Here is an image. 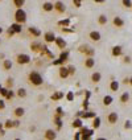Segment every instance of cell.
Returning <instances> with one entry per match:
<instances>
[{
	"instance_id": "6da1fadb",
	"label": "cell",
	"mask_w": 132,
	"mask_h": 140,
	"mask_svg": "<svg viewBox=\"0 0 132 140\" xmlns=\"http://www.w3.org/2000/svg\"><path fill=\"white\" fill-rule=\"evenodd\" d=\"M29 81L32 82L33 85H36V86H40V85H42V77L38 74L37 72H32L29 74Z\"/></svg>"
},
{
	"instance_id": "7a4b0ae2",
	"label": "cell",
	"mask_w": 132,
	"mask_h": 140,
	"mask_svg": "<svg viewBox=\"0 0 132 140\" xmlns=\"http://www.w3.org/2000/svg\"><path fill=\"white\" fill-rule=\"evenodd\" d=\"M15 19H16V21L20 22V24L25 22L27 21V13H25V11L22 8H17L16 13H15Z\"/></svg>"
},
{
	"instance_id": "3957f363",
	"label": "cell",
	"mask_w": 132,
	"mask_h": 140,
	"mask_svg": "<svg viewBox=\"0 0 132 140\" xmlns=\"http://www.w3.org/2000/svg\"><path fill=\"white\" fill-rule=\"evenodd\" d=\"M29 61H30V57L28 56V54H19L17 56V62L19 64H28Z\"/></svg>"
},
{
	"instance_id": "277c9868",
	"label": "cell",
	"mask_w": 132,
	"mask_h": 140,
	"mask_svg": "<svg viewBox=\"0 0 132 140\" xmlns=\"http://www.w3.org/2000/svg\"><path fill=\"white\" fill-rule=\"evenodd\" d=\"M118 119H119V116H118L116 112H111L110 115H108V123H111V124H115L116 122H118Z\"/></svg>"
},
{
	"instance_id": "5b68a950",
	"label": "cell",
	"mask_w": 132,
	"mask_h": 140,
	"mask_svg": "<svg viewBox=\"0 0 132 140\" xmlns=\"http://www.w3.org/2000/svg\"><path fill=\"white\" fill-rule=\"evenodd\" d=\"M45 40H46V42H53V41H56V36H54L53 32H46L45 33Z\"/></svg>"
},
{
	"instance_id": "8992f818",
	"label": "cell",
	"mask_w": 132,
	"mask_h": 140,
	"mask_svg": "<svg viewBox=\"0 0 132 140\" xmlns=\"http://www.w3.org/2000/svg\"><path fill=\"white\" fill-rule=\"evenodd\" d=\"M54 8H56L58 12H65L66 7H65V4L62 3V2H57L56 4H54Z\"/></svg>"
},
{
	"instance_id": "52a82bcc",
	"label": "cell",
	"mask_w": 132,
	"mask_h": 140,
	"mask_svg": "<svg viewBox=\"0 0 132 140\" xmlns=\"http://www.w3.org/2000/svg\"><path fill=\"white\" fill-rule=\"evenodd\" d=\"M11 29L13 30L15 33H20L22 28H21V24H20V22H15V24L11 25Z\"/></svg>"
},
{
	"instance_id": "ba28073f",
	"label": "cell",
	"mask_w": 132,
	"mask_h": 140,
	"mask_svg": "<svg viewBox=\"0 0 132 140\" xmlns=\"http://www.w3.org/2000/svg\"><path fill=\"white\" fill-rule=\"evenodd\" d=\"M90 38L92 41H99L100 40V33L97 32V30H92V32L90 33Z\"/></svg>"
},
{
	"instance_id": "9c48e42d",
	"label": "cell",
	"mask_w": 132,
	"mask_h": 140,
	"mask_svg": "<svg viewBox=\"0 0 132 140\" xmlns=\"http://www.w3.org/2000/svg\"><path fill=\"white\" fill-rule=\"evenodd\" d=\"M56 42H57V45L59 46L61 49H64L65 46H66V41L62 37H56Z\"/></svg>"
},
{
	"instance_id": "30bf717a",
	"label": "cell",
	"mask_w": 132,
	"mask_h": 140,
	"mask_svg": "<svg viewBox=\"0 0 132 140\" xmlns=\"http://www.w3.org/2000/svg\"><path fill=\"white\" fill-rule=\"evenodd\" d=\"M67 75H69V69L62 66V67L59 69V77H61V78H66Z\"/></svg>"
},
{
	"instance_id": "8fae6325",
	"label": "cell",
	"mask_w": 132,
	"mask_h": 140,
	"mask_svg": "<svg viewBox=\"0 0 132 140\" xmlns=\"http://www.w3.org/2000/svg\"><path fill=\"white\" fill-rule=\"evenodd\" d=\"M29 33L33 34V36H36V37H38V36L41 34V30L37 29V28H34V27H30V28H29Z\"/></svg>"
},
{
	"instance_id": "7c38bea8",
	"label": "cell",
	"mask_w": 132,
	"mask_h": 140,
	"mask_svg": "<svg viewBox=\"0 0 132 140\" xmlns=\"http://www.w3.org/2000/svg\"><path fill=\"white\" fill-rule=\"evenodd\" d=\"M85 65H86V67H94V66H95V60L92 58V57H90V58L86 60Z\"/></svg>"
},
{
	"instance_id": "4fadbf2b",
	"label": "cell",
	"mask_w": 132,
	"mask_h": 140,
	"mask_svg": "<svg viewBox=\"0 0 132 140\" xmlns=\"http://www.w3.org/2000/svg\"><path fill=\"white\" fill-rule=\"evenodd\" d=\"M114 24H115L116 27H118V28H120V27H123V25H124V21H123V19H122V17H118V16H116V17L114 19Z\"/></svg>"
},
{
	"instance_id": "5bb4252c",
	"label": "cell",
	"mask_w": 132,
	"mask_h": 140,
	"mask_svg": "<svg viewBox=\"0 0 132 140\" xmlns=\"http://www.w3.org/2000/svg\"><path fill=\"white\" fill-rule=\"evenodd\" d=\"M120 54H122V46H114L112 48V56L118 57Z\"/></svg>"
},
{
	"instance_id": "9a60e30c",
	"label": "cell",
	"mask_w": 132,
	"mask_h": 140,
	"mask_svg": "<svg viewBox=\"0 0 132 140\" xmlns=\"http://www.w3.org/2000/svg\"><path fill=\"white\" fill-rule=\"evenodd\" d=\"M112 100H114V99H112L111 95H106V97L103 98V104H104V106H110V104L112 103Z\"/></svg>"
},
{
	"instance_id": "2e32d148",
	"label": "cell",
	"mask_w": 132,
	"mask_h": 140,
	"mask_svg": "<svg viewBox=\"0 0 132 140\" xmlns=\"http://www.w3.org/2000/svg\"><path fill=\"white\" fill-rule=\"evenodd\" d=\"M42 8H44V11L49 12V11H53V9H54V5H53L52 3H44Z\"/></svg>"
},
{
	"instance_id": "e0dca14e",
	"label": "cell",
	"mask_w": 132,
	"mask_h": 140,
	"mask_svg": "<svg viewBox=\"0 0 132 140\" xmlns=\"http://www.w3.org/2000/svg\"><path fill=\"white\" fill-rule=\"evenodd\" d=\"M45 137L46 139H56V132L52 131V130H48L46 134H45Z\"/></svg>"
},
{
	"instance_id": "ac0fdd59",
	"label": "cell",
	"mask_w": 132,
	"mask_h": 140,
	"mask_svg": "<svg viewBox=\"0 0 132 140\" xmlns=\"http://www.w3.org/2000/svg\"><path fill=\"white\" fill-rule=\"evenodd\" d=\"M110 89H111L112 91H118V90H119V82H118V81H112L111 85H110Z\"/></svg>"
},
{
	"instance_id": "d6986e66",
	"label": "cell",
	"mask_w": 132,
	"mask_h": 140,
	"mask_svg": "<svg viewBox=\"0 0 132 140\" xmlns=\"http://www.w3.org/2000/svg\"><path fill=\"white\" fill-rule=\"evenodd\" d=\"M128 99H129V94L128 92H124V94H122V97H120V102L122 103H127Z\"/></svg>"
},
{
	"instance_id": "ffe728a7",
	"label": "cell",
	"mask_w": 132,
	"mask_h": 140,
	"mask_svg": "<svg viewBox=\"0 0 132 140\" xmlns=\"http://www.w3.org/2000/svg\"><path fill=\"white\" fill-rule=\"evenodd\" d=\"M61 98H64V92H56V94H53L52 95V99L53 100H58V99H61Z\"/></svg>"
},
{
	"instance_id": "44dd1931",
	"label": "cell",
	"mask_w": 132,
	"mask_h": 140,
	"mask_svg": "<svg viewBox=\"0 0 132 140\" xmlns=\"http://www.w3.org/2000/svg\"><path fill=\"white\" fill-rule=\"evenodd\" d=\"M41 46H42V45H41L40 42H33V44H32V46H30V48H32V50L37 52V50H40V49H41Z\"/></svg>"
},
{
	"instance_id": "7402d4cb",
	"label": "cell",
	"mask_w": 132,
	"mask_h": 140,
	"mask_svg": "<svg viewBox=\"0 0 132 140\" xmlns=\"http://www.w3.org/2000/svg\"><path fill=\"white\" fill-rule=\"evenodd\" d=\"M13 4L16 5L17 8H21V7L25 4V0H13Z\"/></svg>"
},
{
	"instance_id": "603a6c76",
	"label": "cell",
	"mask_w": 132,
	"mask_h": 140,
	"mask_svg": "<svg viewBox=\"0 0 132 140\" xmlns=\"http://www.w3.org/2000/svg\"><path fill=\"white\" fill-rule=\"evenodd\" d=\"M15 115H16V116H22V115H24V108H22V107H17L16 110H15Z\"/></svg>"
},
{
	"instance_id": "cb8c5ba5",
	"label": "cell",
	"mask_w": 132,
	"mask_h": 140,
	"mask_svg": "<svg viewBox=\"0 0 132 140\" xmlns=\"http://www.w3.org/2000/svg\"><path fill=\"white\" fill-rule=\"evenodd\" d=\"M99 126H100V118H98V116H94V123H92V127L98 128Z\"/></svg>"
},
{
	"instance_id": "d4e9b609",
	"label": "cell",
	"mask_w": 132,
	"mask_h": 140,
	"mask_svg": "<svg viewBox=\"0 0 132 140\" xmlns=\"http://www.w3.org/2000/svg\"><path fill=\"white\" fill-rule=\"evenodd\" d=\"M11 67H12V62L9 60H5L4 61V69L5 70H11Z\"/></svg>"
},
{
	"instance_id": "484cf974",
	"label": "cell",
	"mask_w": 132,
	"mask_h": 140,
	"mask_svg": "<svg viewBox=\"0 0 132 140\" xmlns=\"http://www.w3.org/2000/svg\"><path fill=\"white\" fill-rule=\"evenodd\" d=\"M85 119H87V118H94L95 116V112H83V114H81Z\"/></svg>"
},
{
	"instance_id": "4316f807",
	"label": "cell",
	"mask_w": 132,
	"mask_h": 140,
	"mask_svg": "<svg viewBox=\"0 0 132 140\" xmlns=\"http://www.w3.org/2000/svg\"><path fill=\"white\" fill-rule=\"evenodd\" d=\"M91 79L94 81V82H99L100 81V73H94L91 77Z\"/></svg>"
},
{
	"instance_id": "83f0119b",
	"label": "cell",
	"mask_w": 132,
	"mask_h": 140,
	"mask_svg": "<svg viewBox=\"0 0 132 140\" xmlns=\"http://www.w3.org/2000/svg\"><path fill=\"white\" fill-rule=\"evenodd\" d=\"M98 21H99V24H106V22H107V17L104 16V15H100V16H99V19H98Z\"/></svg>"
},
{
	"instance_id": "f1b7e54d",
	"label": "cell",
	"mask_w": 132,
	"mask_h": 140,
	"mask_svg": "<svg viewBox=\"0 0 132 140\" xmlns=\"http://www.w3.org/2000/svg\"><path fill=\"white\" fill-rule=\"evenodd\" d=\"M73 127H82V120L81 119H75L74 122H73Z\"/></svg>"
},
{
	"instance_id": "f546056e",
	"label": "cell",
	"mask_w": 132,
	"mask_h": 140,
	"mask_svg": "<svg viewBox=\"0 0 132 140\" xmlns=\"http://www.w3.org/2000/svg\"><path fill=\"white\" fill-rule=\"evenodd\" d=\"M67 57H69V53H67V52H62V53H61V56H59V58L64 61V62L67 61Z\"/></svg>"
},
{
	"instance_id": "4dcf8cb0",
	"label": "cell",
	"mask_w": 132,
	"mask_h": 140,
	"mask_svg": "<svg viewBox=\"0 0 132 140\" xmlns=\"http://www.w3.org/2000/svg\"><path fill=\"white\" fill-rule=\"evenodd\" d=\"M17 95H19V97H21V98H24V97L27 95V91H25V89H19V91H17Z\"/></svg>"
},
{
	"instance_id": "1f68e13d",
	"label": "cell",
	"mask_w": 132,
	"mask_h": 140,
	"mask_svg": "<svg viewBox=\"0 0 132 140\" xmlns=\"http://www.w3.org/2000/svg\"><path fill=\"white\" fill-rule=\"evenodd\" d=\"M58 24H59V25H62V27H67L69 24H70V20H69V19H66V20H61V21L58 22Z\"/></svg>"
},
{
	"instance_id": "d6a6232c",
	"label": "cell",
	"mask_w": 132,
	"mask_h": 140,
	"mask_svg": "<svg viewBox=\"0 0 132 140\" xmlns=\"http://www.w3.org/2000/svg\"><path fill=\"white\" fill-rule=\"evenodd\" d=\"M122 3H123L124 7H127V8L132 7V2H131V0H122Z\"/></svg>"
},
{
	"instance_id": "836d02e7",
	"label": "cell",
	"mask_w": 132,
	"mask_h": 140,
	"mask_svg": "<svg viewBox=\"0 0 132 140\" xmlns=\"http://www.w3.org/2000/svg\"><path fill=\"white\" fill-rule=\"evenodd\" d=\"M56 124H57L58 130H61V127H62V122H61V119H59V116H57V118H56Z\"/></svg>"
},
{
	"instance_id": "e575fe53",
	"label": "cell",
	"mask_w": 132,
	"mask_h": 140,
	"mask_svg": "<svg viewBox=\"0 0 132 140\" xmlns=\"http://www.w3.org/2000/svg\"><path fill=\"white\" fill-rule=\"evenodd\" d=\"M5 127H7V128L13 127V122H12V120H7V122H5Z\"/></svg>"
},
{
	"instance_id": "d590c367",
	"label": "cell",
	"mask_w": 132,
	"mask_h": 140,
	"mask_svg": "<svg viewBox=\"0 0 132 140\" xmlns=\"http://www.w3.org/2000/svg\"><path fill=\"white\" fill-rule=\"evenodd\" d=\"M66 98H67V100H73V99H74V94H73L71 91H70V92H67Z\"/></svg>"
},
{
	"instance_id": "8d00e7d4",
	"label": "cell",
	"mask_w": 132,
	"mask_h": 140,
	"mask_svg": "<svg viewBox=\"0 0 132 140\" xmlns=\"http://www.w3.org/2000/svg\"><path fill=\"white\" fill-rule=\"evenodd\" d=\"M73 3H74V5H75V7H81L82 0H73Z\"/></svg>"
},
{
	"instance_id": "74e56055",
	"label": "cell",
	"mask_w": 132,
	"mask_h": 140,
	"mask_svg": "<svg viewBox=\"0 0 132 140\" xmlns=\"http://www.w3.org/2000/svg\"><path fill=\"white\" fill-rule=\"evenodd\" d=\"M67 69H69V74H74L75 73V67L74 66H69Z\"/></svg>"
},
{
	"instance_id": "f35d334b",
	"label": "cell",
	"mask_w": 132,
	"mask_h": 140,
	"mask_svg": "<svg viewBox=\"0 0 132 140\" xmlns=\"http://www.w3.org/2000/svg\"><path fill=\"white\" fill-rule=\"evenodd\" d=\"M59 64H64V61H62L61 58L56 60V61H53V65H59Z\"/></svg>"
},
{
	"instance_id": "ab89813d",
	"label": "cell",
	"mask_w": 132,
	"mask_h": 140,
	"mask_svg": "<svg viewBox=\"0 0 132 140\" xmlns=\"http://www.w3.org/2000/svg\"><path fill=\"white\" fill-rule=\"evenodd\" d=\"M7 92H8V89H0V94H2V95H7Z\"/></svg>"
},
{
	"instance_id": "60d3db41",
	"label": "cell",
	"mask_w": 132,
	"mask_h": 140,
	"mask_svg": "<svg viewBox=\"0 0 132 140\" xmlns=\"http://www.w3.org/2000/svg\"><path fill=\"white\" fill-rule=\"evenodd\" d=\"M74 139H77V140L82 139V132H77V134H75V136H74Z\"/></svg>"
},
{
	"instance_id": "b9f144b4",
	"label": "cell",
	"mask_w": 132,
	"mask_h": 140,
	"mask_svg": "<svg viewBox=\"0 0 132 140\" xmlns=\"http://www.w3.org/2000/svg\"><path fill=\"white\" fill-rule=\"evenodd\" d=\"M5 97L8 98V99H11V98L13 97V91H9V90H8V92H7V95H5Z\"/></svg>"
},
{
	"instance_id": "7bdbcfd3",
	"label": "cell",
	"mask_w": 132,
	"mask_h": 140,
	"mask_svg": "<svg viewBox=\"0 0 132 140\" xmlns=\"http://www.w3.org/2000/svg\"><path fill=\"white\" fill-rule=\"evenodd\" d=\"M124 127H126V128H131V127H132L131 122H129V120H127V122H126V124H124Z\"/></svg>"
},
{
	"instance_id": "ee69618b",
	"label": "cell",
	"mask_w": 132,
	"mask_h": 140,
	"mask_svg": "<svg viewBox=\"0 0 132 140\" xmlns=\"http://www.w3.org/2000/svg\"><path fill=\"white\" fill-rule=\"evenodd\" d=\"M4 107H5V103H4V100H0V110H3Z\"/></svg>"
},
{
	"instance_id": "f6af8a7d",
	"label": "cell",
	"mask_w": 132,
	"mask_h": 140,
	"mask_svg": "<svg viewBox=\"0 0 132 140\" xmlns=\"http://www.w3.org/2000/svg\"><path fill=\"white\" fill-rule=\"evenodd\" d=\"M57 112H58V116H61L62 114H64V112H62V108H61V107H58V108H57Z\"/></svg>"
},
{
	"instance_id": "bcb514c9",
	"label": "cell",
	"mask_w": 132,
	"mask_h": 140,
	"mask_svg": "<svg viewBox=\"0 0 132 140\" xmlns=\"http://www.w3.org/2000/svg\"><path fill=\"white\" fill-rule=\"evenodd\" d=\"M12 85H13V81H12V79H8V82H7V86L9 87V86H12Z\"/></svg>"
},
{
	"instance_id": "7dc6e473",
	"label": "cell",
	"mask_w": 132,
	"mask_h": 140,
	"mask_svg": "<svg viewBox=\"0 0 132 140\" xmlns=\"http://www.w3.org/2000/svg\"><path fill=\"white\" fill-rule=\"evenodd\" d=\"M94 2H95V3H104L106 0H94Z\"/></svg>"
},
{
	"instance_id": "c3c4849f",
	"label": "cell",
	"mask_w": 132,
	"mask_h": 140,
	"mask_svg": "<svg viewBox=\"0 0 132 140\" xmlns=\"http://www.w3.org/2000/svg\"><path fill=\"white\" fill-rule=\"evenodd\" d=\"M124 61H126V62H131V58L129 57H126V58H124Z\"/></svg>"
},
{
	"instance_id": "681fc988",
	"label": "cell",
	"mask_w": 132,
	"mask_h": 140,
	"mask_svg": "<svg viewBox=\"0 0 132 140\" xmlns=\"http://www.w3.org/2000/svg\"><path fill=\"white\" fill-rule=\"evenodd\" d=\"M8 33H9V34H11V36H12V34H13V33H15V32H13V30H12V29H11V28H9V30H8Z\"/></svg>"
},
{
	"instance_id": "f907efd6",
	"label": "cell",
	"mask_w": 132,
	"mask_h": 140,
	"mask_svg": "<svg viewBox=\"0 0 132 140\" xmlns=\"http://www.w3.org/2000/svg\"><path fill=\"white\" fill-rule=\"evenodd\" d=\"M128 82H129V83H131V85H132V78H131V79H129V81H128Z\"/></svg>"
},
{
	"instance_id": "816d5d0a",
	"label": "cell",
	"mask_w": 132,
	"mask_h": 140,
	"mask_svg": "<svg viewBox=\"0 0 132 140\" xmlns=\"http://www.w3.org/2000/svg\"><path fill=\"white\" fill-rule=\"evenodd\" d=\"M2 32H3V29H2V28H0V33H2Z\"/></svg>"
},
{
	"instance_id": "f5cc1de1",
	"label": "cell",
	"mask_w": 132,
	"mask_h": 140,
	"mask_svg": "<svg viewBox=\"0 0 132 140\" xmlns=\"http://www.w3.org/2000/svg\"><path fill=\"white\" fill-rule=\"evenodd\" d=\"M0 89H2V86H0Z\"/></svg>"
}]
</instances>
